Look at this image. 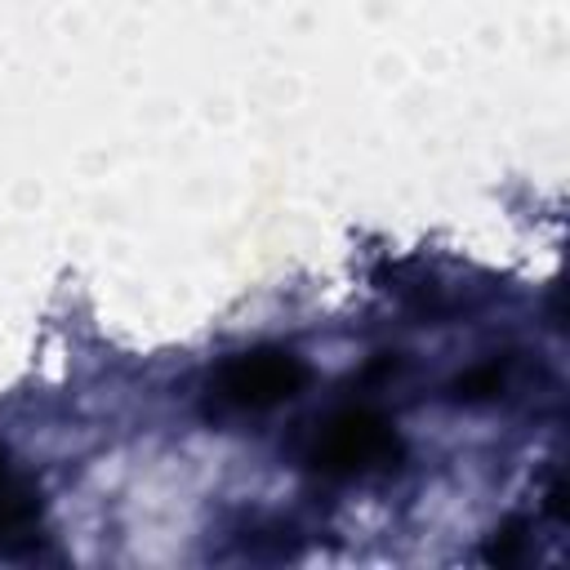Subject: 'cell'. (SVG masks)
<instances>
[{"label":"cell","instance_id":"obj_1","mask_svg":"<svg viewBox=\"0 0 570 570\" xmlns=\"http://www.w3.org/2000/svg\"><path fill=\"white\" fill-rule=\"evenodd\" d=\"M396 459H401V441L392 423L374 410H343L325 419V428L307 450V463L330 481L374 476V472H387Z\"/></svg>","mask_w":570,"mask_h":570},{"label":"cell","instance_id":"obj_2","mask_svg":"<svg viewBox=\"0 0 570 570\" xmlns=\"http://www.w3.org/2000/svg\"><path fill=\"white\" fill-rule=\"evenodd\" d=\"M303 379H307V370L294 352L258 347V352H240V356L223 361L209 392L223 410H272V405L289 401L303 387Z\"/></svg>","mask_w":570,"mask_h":570},{"label":"cell","instance_id":"obj_3","mask_svg":"<svg viewBox=\"0 0 570 570\" xmlns=\"http://www.w3.org/2000/svg\"><path fill=\"white\" fill-rule=\"evenodd\" d=\"M40 539V503L31 485L0 459V552H22Z\"/></svg>","mask_w":570,"mask_h":570},{"label":"cell","instance_id":"obj_4","mask_svg":"<svg viewBox=\"0 0 570 570\" xmlns=\"http://www.w3.org/2000/svg\"><path fill=\"white\" fill-rule=\"evenodd\" d=\"M503 387H508V365H499V361H481V365H472L468 374H459L454 396L468 401V405H481V401L503 396Z\"/></svg>","mask_w":570,"mask_h":570},{"label":"cell","instance_id":"obj_5","mask_svg":"<svg viewBox=\"0 0 570 570\" xmlns=\"http://www.w3.org/2000/svg\"><path fill=\"white\" fill-rule=\"evenodd\" d=\"M521 548H525V534H521V525L512 521V525L494 530V539H490V548H485V561L508 566V561H517V557H521Z\"/></svg>","mask_w":570,"mask_h":570}]
</instances>
